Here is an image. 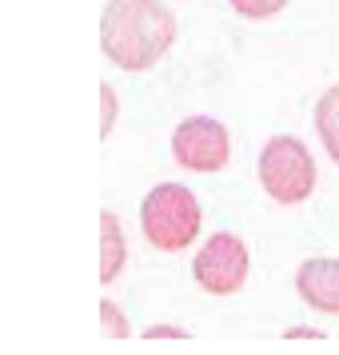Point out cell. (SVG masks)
<instances>
[{
	"label": "cell",
	"mask_w": 339,
	"mask_h": 355,
	"mask_svg": "<svg viewBox=\"0 0 339 355\" xmlns=\"http://www.w3.org/2000/svg\"><path fill=\"white\" fill-rule=\"evenodd\" d=\"M315 132H320L323 148H327V156L339 164V84H331L327 92L320 96V104H315Z\"/></svg>",
	"instance_id": "ba28073f"
},
{
	"label": "cell",
	"mask_w": 339,
	"mask_h": 355,
	"mask_svg": "<svg viewBox=\"0 0 339 355\" xmlns=\"http://www.w3.org/2000/svg\"><path fill=\"white\" fill-rule=\"evenodd\" d=\"M112 120H116V88L104 80L100 84V136H112Z\"/></svg>",
	"instance_id": "8fae6325"
},
{
	"label": "cell",
	"mask_w": 339,
	"mask_h": 355,
	"mask_svg": "<svg viewBox=\"0 0 339 355\" xmlns=\"http://www.w3.org/2000/svg\"><path fill=\"white\" fill-rule=\"evenodd\" d=\"M200 224H204V208L195 200L192 188L184 184H156L152 192L144 196L140 204V227H144V240L156 248V252H188L192 240L200 236Z\"/></svg>",
	"instance_id": "7a4b0ae2"
},
{
	"label": "cell",
	"mask_w": 339,
	"mask_h": 355,
	"mask_svg": "<svg viewBox=\"0 0 339 355\" xmlns=\"http://www.w3.org/2000/svg\"><path fill=\"white\" fill-rule=\"evenodd\" d=\"M295 291L307 307L323 315H339V259L336 256H311L295 268Z\"/></svg>",
	"instance_id": "8992f818"
},
{
	"label": "cell",
	"mask_w": 339,
	"mask_h": 355,
	"mask_svg": "<svg viewBox=\"0 0 339 355\" xmlns=\"http://www.w3.org/2000/svg\"><path fill=\"white\" fill-rule=\"evenodd\" d=\"M172 156L184 172H224L232 160V132L211 116H188L172 132Z\"/></svg>",
	"instance_id": "5b68a950"
},
{
	"label": "cell",
	"mask_w": 339,
	"mask_h": 355,
	"mask_svg": "<svg viewBox=\"0 0 339 355\" xmlns=\"http://www.w3.org/2000/svg\"><path fill=\"white\" fill-rule=\"evenodd\" d=\"M124 263H128V243H124L120 220L112 208H104L100 211V284H112Z\"/></svg>",
	"instance_id": "52a82bcc"
},
{
	"label": "cell",
	"mask_w": 339,
	"mask_h": 355,
	"mask_svg": "<svg viewBox=\"0 0 339 355\" xmlns=\"http://www.w3.org/2000/svg\"><path fill=\"white\" fill-rule=\"evenodd\" d=\"M256 176L275 204H304L315 192V160L299 136H272L256 160Z\"/></svg>",
	"instance_id": "3957f363"
},
{
	"label": "cell",
	"mask_w": 339,
	"mask_h": 355,
	"mask_svg": "<svg viewBox=\"0 0 339 355\" xmlns=\"http://www.w3.org/2000/svg\"><path fill=\"white\" fill-rule=\"evenodd\" d=\"M144 336H148V339H160V336H176V339H184V331H180V327H148Z\"/></svg>",
	"instance_id": "7c38bea8"
},
{
	"label": "cell",
	"mask_w": 339,
	"mask_h": 355,
	"mask_svg": "<svg viewBox=\"0 0 339 355\" xmlns=\"http://www.w3.org/2000/svg\"><path fill=\"white\" fill-rule=\"evenodd\" d=\"M176 40V17L164 0H108L100 17V49L124 72H148Z\"/></svg>",
	"instance_id": "6da1fadb"
},
{
	"label": "cell",
	"mask_w": 339,
	"mask_h": 355,
	"mask_svg": "<svg viewBox=\"0 0 339 355\" xmlns=\"http://www.w3.org/2000/svg\"><path fill=\"white\" fill-rule=\"evenodd\" d=\"M100 327H104L108 339H128L132 336L128 315H120V307H116L112 300H100Z\"/></svg>",
	"instance_id": "9c48e42d"
},
{
	"label": "cell",
	"mask_w": 339,
	"mask_h": 355,
	"mask_svg": "<svg viewBox=\"0 0 339 355\" xmlns=\"http://www.w3.org/2000/svg\"><path fill=\"white\" fill-rule=\"evenodd\" d=\"M247 272H252V252L236 232H216L192 256V279L208 295H236L247 284Z\"/></svg>",
	"instance_id": "277c9868"
},
{
	"label": "cell",
	"mask_w": 339,
	"mask_h": 355,
	"mask_svg": "<svg viewBox=\"0 0 339 355\" xmlns=\"http://www.w3.org/2000/svg\"><path fill=\"white\" fill-rule=\"evenodd\" d=\"M232 8L247 20H272L275 12L288 8V0H232Z\"/></svg>",
	"instance_id": "30bf717a"
}]
</instances>
